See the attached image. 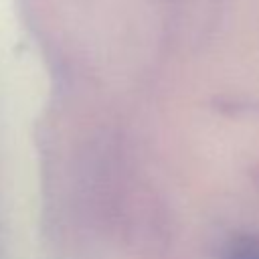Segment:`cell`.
Instances as JSON below:
<instances>
[{"instance_id":"obj_1","label":"cell","mask_w":259,"mask_h":259,"mask_svg":"<svg viewBox=\"0 0 259 259\" xmlns=\"http://www.w3.org/2000/svg\"><path fill=\"white\" fill-rule=\"evenodd\" d=\"M229 259H259V247L253 243H241L235 245Z\"/></svg>"}]
</instances>
